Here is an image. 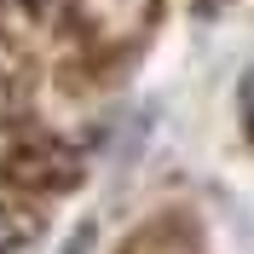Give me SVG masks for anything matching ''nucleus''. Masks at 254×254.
Wrapping results in <instances>:
<instances>
[{
	"instance_id": "nucleus-1",
	"label": "nucleus",
	"mask_w": 254,
	"mask_h": 254,
	"mask_svg": "<svg viewBox=\"0 0 254 254\" xmlns=\"http://www.w3.org/2000/svg\"><path fill=\"white\" fill-rule=\"evenodd\" d=\"M243 104H249V116H254V69H249V81H243Z\"/></svg>"
}]
</instances>
